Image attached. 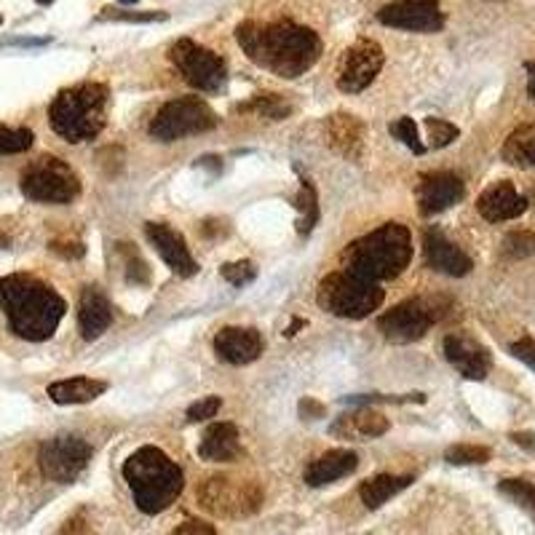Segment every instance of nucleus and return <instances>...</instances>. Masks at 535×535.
<instances>
[{"instance_id":"1","label":"nucleus","mask_w":535,"mask_h":535,"mask_svg":"<svg viewBox=\"0 0 535 535\" xmlns=\"http://www.w3.org/2000/svg\"><path fill=\"white\" fill-rule=\"evenodd\" d=\"M236 40L258 67L286 81L305 75L324 54L321 35L289 16L244 19L236 27Z\"/></svg>"},{"instance_id":"2","label":"nucleus","mask_w":535,"mask_h":535,"mask_svg":"<svg viewBox=\"0 0 535 535\" xmlns=\"http://www.w3.org/2000/svg\"><path fill=\"white\" fill-rule=\"evenodd\" d=\"M0 308L8 319V329L30 343L48 340L67 311L54 286L27 273L0 278Z\"/></svg>"},{"instance_id":"3","label":"nucleus","mask_w":535,"mask_h":535,"mask_svg":"<svg viewBox=\"0 0 535 535\" xmlns=\"http://www.w3.org/2000/svg\"><path fill=\"white\" fill-rule=\"evenodd\" d=\"M412 260V236L401 223H386L378 231L351 241L343 252V270L378 284L404 273Z\"/></svg>"},{"instance_id":"4","label":"nucleus","mask_w":535,"mask_h":535,"mask_svg":"<svg viewBox=\"0 0 535 535\" xmlns=\"http://www.w3.org/2000/svg\"><path fill=\"white\" fill-rule=\"evenodd\" d=\"M124 479L134 496V504L145 514H161L169 509L182 487L185 474L182 469L158 447H142L124 463Z\"/></svg>"},{"instance_id":"5","label":"nucleus","mask_w":535,"mask_h":535,"mask_svg":"<svg viewBox=\"0 0 535 535\" xmlns=\"http://www.w3.org/2000/svg\"><path fill=\"white\" fill-rule=\"evenodd\" d=\"M110 89L105 83H81L54 97L48 108V124L57 136L70 145L89 142L108 127Z\"/></svg>"},{"instance_id":"6","label":"nucleus","mask_w":535,"mask_h":535,"mask_svg":"<svg viewBox=\"0 0 535 535\" xmlns=\"http://www.w3.org/2000/svg\"><path fill=\"white\" fill-rule=\"evenodd\" d=\"M383 289L378 284L362 281L346 270H335L321 278L316 303L321 311L340 319H367L383 305Z\"/></svg>"},{"instance_id":"7","label":"nucleus","mask_w":535,"mask_h":535,"mask_svg":"<svg viewBox=\"0 0 535 535\" xmlns=\"http://www.w3.org/2000/svg\"><path fill=\"white\" fill-rule=\"evenodd\" d=\"M198 506L223 520H244L263 509V487L255 479L239 477H212L196 490Z\"/></svg>"},{"instance_id":"8","label":"nucleus","mask_w":535,"mask_h":535,"mask_svg":"<svg viewBox=\"0 0 535 535\" xmlns=\"http://www.w3.org/2000/svg\"><path fill=\"white\" fill-rule=\"evenodd\" d=\"M22 193L35 204H73L81 196V177L75 169L57 158L40 155L22 171Z\"/></svg>"},{"instance_id":"9","label":"nucleus","mask_w":535,"mask_h":535,"mask_svg":"<svg viewBox=\"0 0 535 535\" xmlns=\"http://www.w3.org/2000/svg\"><path fill=\"white\" fill-rule=\"evenodd\" d=\"M217 127V113L198 97H180L166 102L150 121V136L158 142H177L185 136L212 132Z\"/></svg>"},{"instance_id":"10","label":"nucleus","mask_w":535,"mask_h":535,"mask_svg":"<svg viewBox=\"0 0 535 535\" xmlns=\"http://www.w3.org/2000/svg\"><path fill=\"white\" fill-rule=\"evenodd\" d=\"M92 455H94V450L86 439H81L75 434H59V436H51L40 444L38 466H40L46 479L59 482V485H70L86 471Z\"/></svg>"},{"instance_id":"11","label":"nucleus","mask_w":535,"mask_h":535,"mask_svg":"<svg viewBox=\"0 0 535 535\" xmlns=\"http://www.w3.org/2000/svg\"><path fill=\"white\" fill-rule=\"evenodd\" d=\"M174 67L185 75V81L198 92H220L228 81V65L220 54L206 46H198L190 38H180L169 51Z\"/></svg>"},{"instance_id":"12","label":"nucleus","mask_w":535,"mask_h":535,"mask_svg":"<svg viewBox=\"0 0 535 535\" xmlns=\"http://www.w3.org/2000/svg\"><path fill=\"white\" fill-rule=\"evenodd\" d=\"M383 62H386V54L378 40L373 38L354 40L338 62V89L346 94H359L370 89Z\"/></svg>"},{"instance_id":"13","label":"nucleus","mask_w":535,"mask_h":535,"mask_svg":"<svg viewBox=\"0 0 535 535\" xmlns=\"http://www.w3.org/2000/svg\"><path fill=\"white\" fill-rule=\"evenodd\" d=\"M434 324H436V313L425 300H404L383 316H378V332L399 346L425 338Z\"/></svg>"},{"instance_id":"14","label":"nucleus","mask_w":535,"mask_h":535,"mask_svg":"<svg viewBox=\"0 0 535 535\" xmlns=\"http://www.w3.org/2000/svg\"><path fill=\"white\" fill-rule=\"evenodd\" d=\"M378 22L407 32H439L444 27V13L439 0H399L381 8Z\"/></svg>"},{"instance_id":"15","label":"nucleus","mask_w":535,"mask_h":535,"mask_svg":"<svg viewBox=\"0 0 535 535\" xmlns=\"http://www.w3.org/2000/svg\"><path fill=\"white\" fill-rule=\"evenodd\" d=\"M463 196H466V185L452 171H431V174H423L417 182V209L425 217L460 204Z\"/></svg>"},{"instance_id":"16","label":"nucleus","mask_w":535,"mask_h":535,"mask_svg":"<svg viewBox=\"0 0 535 535\" xmlns=\"http://www.w3.org/2000/svg\"><path fill=\"white\" fill-rule=\"evenodd\" d=\"M444 359L466 378V381H485L493 367V356L485 346H479L474 338L452 332L442 343Z\"/></svg>"},{"instance_id":"17","label":"nucleus","mask_w":535,"mask_h":535,"mask_svg":"<svg viewBox=\"0 0 535 535\" xmlns=\"http://www.w3.org/2000/svg\"><path fill=\"white\" fill-rule=\"evenodd\" d=\"M145 236L153 244V250L161 255V260L171 268L177 276L190 278V276L198 273V263L193 260V255H190V250L185 244V236L180 231H174L166 223H147L145 225Z\"/></svg>"},{"instance_id":"18","label":"nucleus","mask_w":535,"mask_h":535,"mask_svg":"<svg viewBox=\"0 0 535 535\" xmlns=\"http://www.w3.org/2000/svg\"><path fill=\"white\" fill-rule=\"evenodd\" d=\"M263 351H266V343L258 329L225 327L215 335V354L225 364H233V367L252 364L263 356Z\"/></svg>"},{"instance_id":"19","label":"nucleus","mask_w":535,"mask_h":535,"mask_svg":"<svg viewBox=\"0 0 535 535\" xmlns=\"http://www.w3.org/2000/svg\"><path fill=\"white\" fill-rule=\"evenodd\" d=\"M528 198L506 180L490 185L487 190H482V196L477 198V212L487 220V223H506V220H517L528 212Z\"/></svg>"},{"instance_id":"20","label":"nucleus","mask_w":535,"mask_h":535,"mask_svg":"<svg viewBox=\"0 0 535 535\" xmlns=\"http://www.w3.org/2000/svg\"><path fill=\"white\" fill-rule=\"evenodd\" d=\"M324 139L338 155L348 161H359L367 147V129L356 116L335 113L324 121Z\"/></svg>"},{"instance_id":"21","label":"nucleus","mask_w":535,"mask_h":535,"mask_svg":"<svg viewBox=\"0 0 535 535\" xmlns=\"http://www.w3.org/2000/svg\"><path fill=\"white\" fill-rule=\"evenodd\" d=\"M423 255H425V263L434 268V270L447 273L452 278H463L474 268L471 258L458 244H452L450 239H444L434 228L425 231V236H423Z\"/></svg>"},{"instance_id":"22","label":"nucleus","mask_w":535,"mask_h":535,"mask_svg":"<svg viewBox=\"0 0 535 535\" xmlns=\"http://www.w3.org/2000/svg\"><path fill=\"white\" fill-rule=\"evenodd\" d=\"M113 324V305L100 286H86L78 305V329L83 340H97Z\"/></svg>"},{"instance_id":"23","label":"nucleus","mask_w":535,"mask_h":535,"mask_svg":"<svg viewBox=\"0 0 535 535\" xmlns=\"http://www.w3.org/2000/svg\"><path fill=\"white\" fill-rule=\"evenodd\" d=\"M241 436L239 428L233 423H212L198 444V455L201 460L209 463H233L236 458H241Z\"/></svg>"},{"instance_id":"24","label":"nucleus","mask_w":535,"mask_h":535,"mask_svg":"<svg viewBox=\"0 0 535 535\" xmlns=\"http://www.w3.org/2000/svg\"><path fill=\"white\" fill-rule=\"evenodd\" d=\"M356 469H359V455L354 450H329L305 469V485L324 487L343 477H351Z\"/></svg>"},{"instance_id":"25","label":"nucleus","mask_w":535,"mask_h":535,"mask_svg":"<svg viewBox=\"0 0 535 535\" xmlns=\"http://www.w3.org/2000/svg\"><path fill=\"white\" fill-rule=\"evenodd\" d=\"M391 423L389 417L370 407V404H362L356 412H348L343 415L335 425H332V434H340V436H364V439H378L383 434H389Z\"/></svg>"},{"instance_id":"26","label":"nucleus","mask_w":535,"mask_h":535,"mask_svg":"<svg viewBox=\"0 0 535 535\" xmlns=\"http://www.w3.org/2000/svg\"><path fill=\"white\" fill-rule=\"evenodd\" d=\"M108 391L105 381L97 378H67L48 386V399L54 404H89Z\"/></svg>"},{"instance_id":"27","label":"nucleus","mask_w":535,"mask_h":535,"mask_svg":"<svg viewBox=\"0 0 535 535\" xmlns=\"http://www.w3.org/2000/svg\"><path fill=\"white\" fill-rule=\"evenodd\" d=\"M412 485V477H394V474H378L362 482L359 487V498L367 509H381L383 504H389L394 496H399L401 490H407Z\"/></svg>"},{"instance_id":"28","label":"nucleus","mask_w":535,"mask_h":535,"mask_svg":"<svg viewBox=\"0 0 535 535\" xmlns=\"http://www.w3.org/2000/svg\"><path fill=\"white\" fill-rule=\"evenodd\" d=\"M504 161L520 169H533L535 166V124H522L520 129L506 136L504 150H501Z\"/></svg>"},{"instance_id":"29","label":"nucleus","mask_w":535,"mask_h":535,"mask_svg":"<svg viewBox=\"0 0 535 535\" xmlns=\"http://www.w3.org/2000/svg\"><path fill=\"white\" fill-rule=\"evenodd\" d=\"M294 206H297V233L305 239L319 223V196H316V188L308 180L300 182Z\"/></svg>"},{"instance_id":"30","label":"nucleus","mask_w":535,"mask_h":535,"mask_svg":"<svg viewBox=\"0 0 535 535\" xmlns=\"http://www.w3.org/2000/svg\"><path fill=\"white\" fill-rule=\"evenodd\" d=\"M239 110L241 113H255V116H260L266 121H284L292 108H289V102L281 94H258L255 100L239 105Z\"/></svg>"},{"instance_id":"31","label":"nucleus","mask_w":535,"mask_h":535,"mask_svg":"<svg viewBox=\"0 0 535 535\" xmlns=\"http://www.w3.org/2000/svg\"><path fill=\"white\" fill-rule=\"evenodd\" d=\"M118 252L124 255V276H127V281L134 284V286H147L153 273H150V266L145 263V258L139 255V250L129 241H124V244H118Z\"/></svg>"},{"instance_id":"32","label":"nucleus","mask_w":535,"mask_h":535,"mask_svg":"<svg viewBox=\"0 0 535 535\" xmlns=\"http://www.w3.org/2000/svg\"><path fill=\"white\" fill-rule=\"evenodd\" d=\"M490 458H493V450L482 444H452L444 452V460L452 466H482Z\"/></svg>"},{"instance_id":"33","label":"nucleus","mask_w":535,"mask_h":535,"mask_svg":"<svg viewBox=\"0 0 535 535\" xmlns=\"http://www.w3.org/2000/svg\"><path fill=\"white\" fill-rule=\"evenodd\" d=\"M498 493L535 517V485H531L528 479H504L498 485Z\"/></svg>"},{"instance_id":"34","label":"nucleus","mask_w":535,"mask_h":535,"mask_svg":"<svg viewBox=\"0 0 535 535\" xmlns=\"http://www.w3.org/2000/svg\"><path fill=\"white\" fill-rule=\"evenodd\" d=\"M423 129H425L428 147H447V145H452L460 136V129L455 124L444 121V118H425Z\"/></svg>"},{"instance_id":"35","label":"nucleus","mask_w":535,"mask_h":535,"mask_svg":"<svg viewBox=\"0 0 535 535\" xmlns=\"http://www.w3.org/2000/svg\"><path fill=\"white\" fill-rule=\"evenodd\" d=\"M97 19L102 22H134V24H142V22H166L169 13L166 11H121V8H102L97 13Z\"/></svg>"},{"instance_id":"36","label":"nucleus","mask_w":535,"mask_h":535,"mask_svg":"<svg viewBox=\"0 0 535 535\" xmlns=\"http://www.w3.org/2000/svg\"><path fill=\"white\" fill-rule=\"evenodd\" d=\"M35 142V134L30 129H11V127H0V155H16L30 150Z\"/></svg>"},{"instance_id":"37","label":"nucleus","mask_w":535,"mask_h":535,"mask_svg":"<svg viewBox=\"0 0 535 535\" xmlns=\"http://www.w3.org/2000/svg\"><path fill=\"white\" fill-rule=\"evenodd\" d=\"M504 252L509 258H535V231H512L504 239Z\"/></svg>"},{"instance_id":"38","label":"nucleus","mask_w":535,"mask_h":535,"mask_svg":"<svg viewBox=\"0 0 535 535\" xmlns=\"http://www.w3.org/2000/svg\"><path fill=\"white\" fill-rule=\"evenodd\" d=\"M389 132L394 139H399L401 145H407L415 155H423L425 153V145L420 142V132H417V124L412 118H399L389 127Z\"/></svg>"},{"instance_id":"39","label":"nucleus","mask_w":535,"mask_h":535,"mask_svg":"<svg viewBox=\"0 0 535 535\" xmlns=\"http://www.w3.org/2000/svg\"><path fill=\"white\" fill-rule=\"evenodd\" d=\"M220 276L228 284H233V286H244V284H250V281L258 278V268H255V263H250V260H236V263H225V266L220 268Z\"/></svg>"},{"instance_id":"40","label":"nucleus","mask_w":535,"mask_h":535,"mask_svg":"<svg viewBox=\"0 0 535 535\" xmlns=\"http://www.w3.org/2000/svg\"><path fill=\"white\" fill-rule=\"evenodd\" d=\"M220 407H223V399H220V397H204V399L193 401V404L188 407V420H190V423L209 420V417H215V415L220 412Z\"/></svg>"},{"instance_id":"41","label":"nucleus","mask_w":535,"mask_h":535,"mask_svg":"<svg viewBox=\"0 0 535 535\" xmlns=\"http://www.w3.org/2000/svg\"><path fill=\"white\" fill-rule=\"evenodd\" d=\"M512 356L514 359H520L522 364H528L531 370H535V340L533 338H522V340H517V343H512Z\"/></svg>"},{"instance_id":"42","label":"nucleus","mask_w":535,"mask_h":535,"mask_svg":"<svg viewBox=\"0 0 535 535\" xmlns=\"http://www.w3.org/2000/svg\"><path fill=\"white\" fill-rule=\"evenodd\" d=\"M54 255H59V258H67V260H78V258H83L86 255V247L81 244V241H51V247H48Z\"/></svg>"},{"instance_id":"43","label":"nucleus","mask_w":535,"mask_h":535,"mask_svg":"<svg viewBox=\"0 0 535 535\" xmlns=\"http://www.w3.org/2000/svg\"><path fill=\"white\" fill-rule=\"evenodd\" d=\"M297 415L303 420H319V417L327 415V404H321V401L313 399V397H303L300 404H297Z\"/></svg>"},{"instance_id":"44","label":"nucleus","mask_w":535,"mask_h":535,"mask_svg":"<svg viewBox=\"0 0 535 535\" xmlns=\"http://www.w3.org/2000/svg\"><path fill=\"white\" fill-rule=\"evenodd\" d=\"M171 535H220L212 525H206V522H198V520H190V522H185V525H180L177 531Z\"/></svg>"},{"instance_id":"45","label":"nucleus","mask_w":535,"mask_h":535,"mask_svg":"<svg viewBox=\"0 0 535 535\" xmlns=\"http://www.w3.org/2000/svg\"><path fill=\"white\" fill-rule=\"evenodd\" d=\"M517 447H522V450H528V452H535V434L533 431H514L512 436H509Z\"/></svg>"},{"instance_id":"46","label":"nucleus","mask_w":535,"mask_h":535,"mask_svg":"<svg viewBox=\"0 0 535 535\" xmlns=\"http://www.w3.org/2000/svg\"><path fill=\"white\" fill-rule=\"evenodd\" d=\"M62 535H94V533L89 531V525H86L83 520H70V522L65 525Z\"/></svg>"},{"instance_id":"47","label":"nucleus","mask_w":535,"mask_h":535,"mask_svg":"<svg viewBox=\"0 0 535 535\" xmlns=\"http://www.w3.org/2000/svg\"><path fill=\"white\" fill-rule=\"evenodd\" d=\"M5 46H46L48 38H8L3 40Z\"/></svg>"},{"instance_id":"48","label":"nucleus","mask_w":535,"mask_h":535,"mask_svg":"<svg viewBox=\"0 0 535 535\" xmlns=\"http://www.w3.org/2000/svg\"><path fill=\"white\" fill-rule=\"evenodd\" d=\"M525 70H528V94H531V100L535 102V59L525 62Z\"/></svg>"},{"instance_id":"49","label":"nucleus","mask_w":535,"mask_h":535,"mask_svg":"<svg viewBox=\"0 0 535 535\" xmlns=\"http://www.w3.org/2000/svg\"><path fill=\"white\" fill-rule=\"evenodd\" d=\"M300 327H305V321H303V319H294V321L286 327V332H284V335H286V338H292V335H297V329H300Z\"/></svg>"},{"instance_id":"50","label":"nucleus","mask_w":535,"mask_h":535,"mask_svg":"<svg viewBox=\"0 0 535 535\" xmlns=\"http://www.w3.org/2000/svg\"><path fill=\"white\" fill-rule=\"evenodd\" d=\"M3 247H8V236H5V233L0 231V250H3Z\"/></svg>"},{"instance_id":"51","label":"nucleus","mask_w":535,"mask_h":535,"mask_svg":"<svg viewBox=\"0 0 535 535\" xmlns=\"http://www.w3.org/2000/svg\"><path fill=\"white\" fill-rule=\"evenodd\" d=\"M121 5H134V3H139V0H118Z\"/></svg>"},{"instance_id":"52","label":"nucleus","mask_w":535,"mask_h":535,"mask_svg":"<svg viewBox=\"0 0 535 535\" xmlns=\"http://www.w3.org/2000/svg\"><path fill=\"white\" fill-rule=\"evenodd\" d=\"M35 3H40V5H51L54 0H35Z\"/></svg>"},{"instance_id":"53","label":"nucleus","mask_w":535,"mask_h":535,"mask_svg":"<svg viewBox=\"0 0 535 535\" xmlns=\"http://www.w3.org/2000/svg\"><path fill=\"white\" fill-rule=\"evenodd\" d=\"M0 24H3V16H0Z\"/></svg>"}]
</instances>
